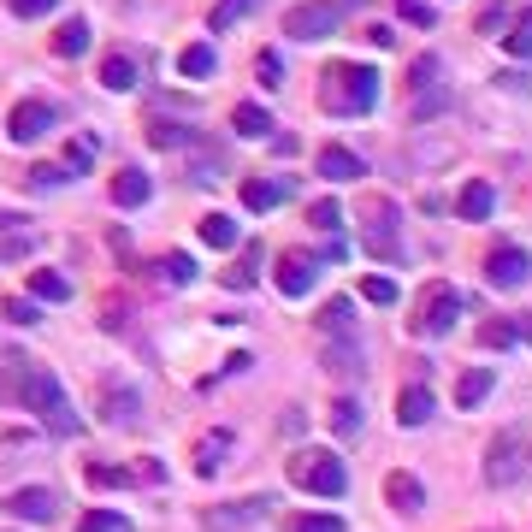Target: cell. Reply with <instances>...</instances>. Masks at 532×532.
<instances>
[{"label":"cell","mask_w":532,"mask_h":532,"mask_svg":"<svg viewBox=\"0 0 532 532\" xmlns=\"http://www.w3.org/2000/svg\"><path fill=\"white\" fill-rule=\"evenodd\" d=\"M60 178H66V166H36V172H30V190H36V196H48Z\"/></svg>","instance_id":"43"},{"label":"cell","mask_w":532,"mask_h":532,"mask_svg":"<svg viewBox=\"0 0 532 532\" xmlns=\"http://www.w3.org/2000/svg\"><path fill=\"white\" fill-rule=\"evenodd\" d=\"M30 302H71V278H60V272H30Z\"/></svg>","instance_id":"23"},{"label":"cell","mask_w":532,"mask_h":532,"mask_svg":"<svg viewBox=\"0 0 532 532\" xmlns=\"http://www.w3.org/2000/svg\"><path fill=\"white\" fill-rule=\"evenodd\" d=\"M290 479H296L302 491H314V497H343V491H349V467L337 462L332 450H302V456L290 462Z\"/></svg>","instance_id":"4"},{"label":"cell","mask_w":532,"mask_h":532,"mask_svg":"<svg viewBox=\"0 0 532 532\" xmlns=\"http://www.w3.org/2000/svg\"><path fill=\"white\" fill-rule=\"evenodd\" d=\"M231 131L249 136V142H255V136H272V113H266V107H249V101H243V107L231 113Z\"/></svg>","instance_id":"24"},{"label":"cell","mask_w":532,"mask_h":532,"mask_svg":"<svg viewBox=\"0 0 532 532\" xmlns=\"http://www.w3.org/2000/svg\"><path fill=\"white\" fill-rule=\"evenodd\" d=\"M77 532H131V521H125V515H113V509H89Z\"/></svg>","instance_id":"35"},{"label":"cell","mask_w":532,"mask_h":532,"mask_svg":"<svg viewBox=\"0 0 532 532\" xmlns=\"http://www.w3.org/2000/svg\"><path fill=\"white\" fill-rule=\"evenodd\" d=\"M527 272H532V255H527V249H515V243H503V249H491V255H485V278H491L497 290H521V284H527Z\"/></svg>","instance_id":"7"},{"label":"cell","mask_w":532,"mask_h":532,"mask_svg":"<svg viewBox=\"0 0 532 532\" xmlns=\"http://www.w3.org/2000/svg\"><path fill=\"white\" fill-rule=\"evenodd\" d=\"M54 6H60V0H12V12H18V18H48Z\"/></svg>","instance_id":"47"},{"label":"cell","mask_w":532,"mask_h":532,"mask_svg":"<svg viewBox=\"0 0 532 532\" xmlns=\"http://www.w3.org/2000/svg\"><path fill=\"white\" fill-rule=\"evenodd\" d=\"M320 326H326V332H349V326H355V302H349V296H332L326 314H320Z\"/></svg>","instance_id":"32"},{"label":"cell","mask_w":532,"mask_h":532,"mask_svg":"<svg viewBox=\"0 0 532 532\" xmlns=\"http://www.w3.org/2000/svg\"><path fill=\"white\" fill-rule=\"evenodd\" d=\"M255 266H261V243H249V255H237V261L219 272L225 290H249V284H255Z\"/></svg>","instance_id":"25"},{"label":"cell","mask_w":532,"mask_h":532,"mask_svg":"<svg viewBox=\"0 0 532 532\" xmlns=\"http://www.w3.org/2000/svg\"><path fill=\"white\" fill-rule=\"evenodd\" d=\"M314 284H320V255H296V249H290V255L278 261V296L296 302V296H308Z\"/></svg>","instance_id":"8"},{"label":"cell","mask_w":532,"mask_h":532,"mask_svg":"<svg viewBox=\"0 0 532 532\" xmlns=\"http://www.w3.org/2000/svg\"><path fill=\"white\" fill-rule=\"evenodd\" d=\"M18 521H30V527H48L54 515H60V497L48 491V485H24V491H12V503H6Z\"/></svg>","instance_id":"9"},{"label":"cell","mask_w":532,"mask_h":532,"mask_svg":"<svg viewBox=\"0 0 532 532\" xmlns=\"http://www.w3.org/2000/svg\"><path fill=\"white\" fill-rule=\"evenodd\" d=\"M509 24V6H491V12H479V36H497Z\"/></svg>","instance_id":"46"},{"label":"cell","mask_w":532,"mask_h":532,"mask_svg":"<svg viewBox=\"0 0 532 532\" xmlns=\"http://www.w3.org/2000/svg\"><path fill=\"white\" fill-rule=\"evenodd\" d=\"M148 196H154V184H148L142 166H125V172L113 178V201H119V207H142Z\"/></svg>","instance_id":"14"},{"label":"cell","mask_w":532,"mask_h":532,"mask_svg":"<svg viewBox=\"0 0 532 532\" xmlns=\"http://www.w3.org/2000/svg\"><path fill=\"white\" fill-rule=\"evenodd\" d=\"M284 196H290V178H249L243 184V207L249 213H272Z\"/></svg>","instance_id":"11"},{"label":"cell","mask_w":532,"mask_h":532,"mask_svg":"<svg viewBox=\"0 0 532 532\" xmlns=\"http://www.w3.org/2000/svg\"><path fill=\"white\" fill-rule=\"evenodd\" d=\"M178 71H184V77H213V71H219V54H213L207 42H196V48L178 54Z\"/></svg>","instance_id":"26"},{"label":"cell","mask_w":532,"mask_h":532,"mask_svg":"<svg viewBox=\"0 0 532 532\" xmlns=\"http://www.w3.org/2000/svg\"><path fill=\"white\" fill-rule=\"evenodd\" d=\"M503 48H509V60H532V36L515 24V36H503Z\"/></svg>","instance_id":"45"},{"label":"cell","mask_w":532,"mask_h":532,"mask_svg":"<svg viewBox=\"0 0 532 532\" xmlns=\"http://www.w3.org/2000/svg\"><path fill=\"white\" fill-rule=\"evenodd\" d=\"M444 107H450V89L420 83V95H414V119H432V113H444Z\"/></svg>","instance_id":"33"},{"label":"cell","mask_w":532,"mask_h":532,"mask_svg":"<svg viewBox=\"0 0 532 532\" xmlns=\"http://www.w3.org/2000/svg\"><path fill=\"white\" fill-rule=\"evenodd\" d=\"M385 497L397 503L402 515H420V509H426V491H420V479H414V473H402V467L385 479Z\"/></svg>","instance_id":"13"},{"label":"cell","mask_w":532,"mask_h":532,"mask_svg":"<svg viewBox=\"0 0 532 532\" xmlns=\"http://www.w3.org/2000/svg\"><path fill=\"white\" fill-rule=\"evenodd\" d=\"M367 213H373V219H379V225H373V231H367V249H373V255H379V261H385V255H397V231H385V207H379V201H373V207H367Z\"/></svg>","instance_id":"29"},{"label":"cell","mask_w":532,"mask_h":532,"mask_svg":"<svg viewBox=\"0 0 532 532\" xmlns=\"http://www.w3.org/2000/svg\"><path fill=\"white\" fill-rule=\"evenodd\" d=\"M225 450H231V432H207L196 444V473L201 479H213L219 467H225Z\"/></svg>","instance_id":"17"},{"label":"cell","mask_w":532,"mask_h":532,"mask_svg":"<svg viewBox=\"0 0 532 532\" xmlns=\"http://www.w3.org/2000/svg\"><path fill=\"white\" fill-rule=\"evenodd\" d=\"M308 225H314V231H337V225H343V201H314V207H308Z\"/></svg>","instance_id":"34"},{"label":"cell","mask_w":532,"mask_h":532,"mask_svg":"<svg viewBox=\"0 0 532 532\" xmlns=\"http://www.w3.org/2000/svg\"><path fill=\"white\" fill-rule=\"evenodd\" d=\"M196 231H201L207 249H237V219H231V213H207Z\"/></svg>","instance_id":"20"},{"label":"cell","mask_w":532,"mask_h":532,"mask_svg":"<svg viewBox=\"0 0 532 532\" xmlns=\"http://www.w3.org/2000/svg\"><path fill=\"white\" fill-rule=\"evenodd\" d=\"M160 278H166V284H190V278H196V261H190V255H160Z\"/></svg>","instance_id":"38"},{"label":"cell","mask_w":532,"mask_h":532,"mask_svg":"<svg viewBox=\"0 0 532 532\" xmlns=\"http://www.w3.org/2000/svg\"><path fill=\"white\" fill-rule=\"evenodd\" d=\"M190 125H178V119H148V142H154V148H184V142H190Z\"/></svg>","instance_id":"28"},{"label":"cell","mask_w":532,"mask_h":532,"mask_svg":"<svg viewBox=\"0 0 532 532\" xmlns=\"http://www.w3.org/2000/svg\"><path fill=\"white\" fill-rule=\"evenodd\" d=\"M397 12L408 18V24H420V30H432V24H438V12H432L426 0H397Z\"/></svg>","instance_id":"41"},{"label":"cell","mask_w":532,"mask_h":532,"mask_svg":"<svg viewBox=\"0 0 532 532\" xmlns=\"http://www.w3.org/2000/svg\"><path fill=\"white\" fill-rule=\"evenodd\" d=\"M432 408H438V402H432L426 385H408L402 402H397V420H402V426H426V420H432Z\"/></svg>","instance_id":"16"},{"label":"cell","mask_w":532,"mask_h":532,"mask_svg":"<svg viewBox=\"0 0 532 532\" xmlns=\"http://www.w3.org/2000/svg\"><path fill=\"white\" fill-rule=\"evenodd\" d=\"M95 160V136H71V148H66V178L71 172H83Z\"/></svg>","instance_id":"40"},{"label":"cell","mask_w":532,"mask_h":532,"mask_svg":"<svg viewBox=\"0 0 532 532\" xmlns=\"http://www.w3.org/2000/svg\"><path fill=\"white\" fill-rule=\"evenodd\" d=\"M332 432L337 438H355V432H361V402H337L332 408Z\"/></svg>","instance_id":"36"},{"label":"cell","mask_w":532,"mask_h":532,"mask_svg":"<svg viewBox=\"0 0 532 532\" xmlns=\"http://www.w3.org/2000/svg\"><path fill=\"white\" fill-rule=\"evenodd\" d=\"M320 178H332V184H349V178H367V166H361V154H349V148H320Z\"/></svg>","instance_id":"12"},{"label":"cell","mask_w":532,"mask_h":532,"mask_svg":"<svg viewBox=\"0 0 532 532\" xmlns=\"http://www.w3.org/2000/svg\"><path fill=\"white\" fill-rule=\"evenodd\" d=\"M343 12H349V0H302V6L284 12V36H296V42H326V36L343 30Z\"/></svg>","instance_id":"3"},{"label":"cell","mask_w":532,"mask_h":532,"mask_svg":"<svg viewBox=\"0 0 532 532\" xmlns=\"http://www.w3.org/2000/svg\"><path fill=\"white\" fill-rule=\"evenodd\" d=\"M515 326H521V337H532V314H521V320H515Z\"/></svg>","instance_id":"50"},{"label":"cell","mask_w":532,"mask_h":532,"mask_svg":"<svg viewBox=\"0 0 532 532\" xmlns=\"http://www.w3.org/2000/svg\"><path fill=\"white\" fill-rule=\"evenodd\" d=\"M48 131H54V107L48 101H18L6 113V142H42Z\"/></svg>","instance_id":"6"},{"label":"cell","mask_w":532,"mask_h":532,"mask_svg":"<svg viewBox=\"0 0 532 532\" xmlns=\"http://www.w3.org/2000/svg\"><path fill=\"white\" fill-rule=\"evenodd\" d=\"M361 296H367V302H373V308H397V278H385V272H367V278H361Z\"/></svg>","instance_id":"27"},{"label":"cell","mask_w":532,"mask_h":532,"mask_svg":"<svg viewBox=\"0 0 532 532\" xmlns=\"http://www.w3.org/2000/svg\"><path fill=\"white\" fill-rule=\"evenodd\" d=\"M491 385H497V379H491L485 367H467L462 379H456V402H462V408H479V402L491 397Z\"/></svg>","instance_id":"22"},{"label":"cell","mask_w":532,"mask_h":532,"mask_svg":"<svg viewBox=\"0 0 532 532\" xmlns=\"http://www.w3.org/2000/svg\"><path fill=\"white\" fill-rule=\"evenodd\" d=\"M89 36H95L89 18H66L60 36H54V54H60V60H83V54H89Z\"/></svg>","instance_id":"15"},{"label":"cell","mask_w":532,"mask_h":532,"mask_svg":"<svg viewBox=\"0 0 532 532\" xmlns=\"http://www.w3.org/2000/svg\"><path fill=\"white\" fill-rule=\"evenodd\" d=\"M296 532H343V515H302Z\"/></svg>","instance_id":"44"},{"label":"cell","mask_w":532,"mask_h":532,"mask_svg":"<svg viewBox=\"0 0 532 532\" xmlns=\"http://www.w3.org/2000/svg\"><path fill=\"white\" fill-rule=\"evenodd\" d=\"M136 408H142V402H136V391H125V385H113V391H107V385H101V414H107L113 426H131Z\"/></svg>","instance_id":"19"},{"label":"cell","mask_w":532,"mask_h":532,"mask_svg":"<svg viewBox=\"0 0 532 532\" xmlns=\"http://www.w3.org/2000/svg\"><path fill=\"white\" fill-rule=\"evenodd\" d=\"M479 343L485 349H515L521 343V326L515 320H491V326H479Z\"/></svg>","instance_id":"31"},{"label":"cell","mask_w":532,"mask_h":532,"mask_svg":"<svg viewBox=\"0 0 532 532\" xmlns=\"http://www.w3.org/2000/svg\"><path fill=\"white\" fill-rule=\"evenodd\" d=\"M24 255H30V237H6V243H0V266H6V261H24Z\"/></svg>","instance_id":"48"},{"label":"cell","mask_w":532,"mask_h":532,"mask_svg":"<svg viewBox=\"0 0 532 532\" xmlns=\"http://www.w3.org/2000/svg\"><path fill=\"white\" fill-rule=\"evenodd\" d=\"M12 225H24V219L18 213H0V231H12Z\"/></svg>","instance_id":"49"},{"label":"cell","mask_w":532,"mask_h":532,"mask_svg":"<svg viewBox=\"0 0 532 532\" xmlns=\"http://www.w3.org/2000/svg\"><path fill=\"white\" fill-rule=\"evenodd\" d=\"M456 314H462V296H456L450 284H432V290H426V302H420L414 332H420V337H444L450 326H456Z\"/></svg>","instance_id":"5"},{"label":"cell","mask_w":532,"mask_h":532,"mask_svg":"<svg viewBox=\"0 0 532 532\" xmlns=\"http://www.w3.org/2000/svg\"><path fill=\"white\" fill-rule=\"evenodd\" d=\"M83 479H89V485H95V491H119V485H131V473H125V467H89V473H83Z\"/></svg>","instance_id":"39"},{"label":"cell","mask_w":532,"mask_h":532,"mask_svg":"<svg viewBox=\"0 0 532 532\" xmlns=\"http://www.w3.org/2000/svg\"><path fill=\"white\" fill-rule=\"evenodd\" d=\"M515 473H521V432H503L491 444V456H485V479L491 485H515Z\"/></svg>","instance_id":"10"},{"label":"cell","mask_w":532,"mask_h":532,"mask_svg":"<svg viewBox=\"0 0 532 532\" xmlns=\"http://www.w3.org/2000/svg\"><path fill=\"white\" fill-rule=\"evenodd\" d=\"M456 207H462V219L479 225V219H491V213H497V190H491V184H467Z\"/></svg>","instance_id":"21"},{"label":"cell","mask_w":532,"mask_h":532,"mask_svg":"<svg viewBox=\"0 0 532 532\" xmlns=\"http://www.w3.org/2000/svg\"><path fill=\"white\" fill-rule=\"evenodd\" d=\"M101 83H107L113 95H131L136 89V60L131 54H107V60H101Z\"/></svg>","instance_id":"18"},{"label":"cell","mask_w":532,"mask_h":532,"mask_svg":"<svg viewBox=\"0 0 532 532\" xmlns=\"http://www.w3.org/2000/svg\"><path fill=\"white\" fill-rule=\"evenodd\" d=\"M320 107L326 113H373L379 107V71L373 66H326L320 77Z\"/></svg>","instance_id":"2"},{"label":"cell","mask_w":532,"mask_h":532,"mask_svg":"<svg viewBox=\"0 0 532 532\" xmlns=\"http://www.w3.org/2000/svg\"><path fill=\"white\" fill-rule=\"evenodd\" d=\"M255 71H261L266 89H284V66H278V54H272V48H266L261 60H255Z\"/></svg>","instance_id":"42"},{"label":"cell","mask_w":532,"mask_h":532,"mask_svg":"<svg viewBox=\"0 0 532 532\" xmlns=\"http://www.w3.org/2000/svg\"><path fill=\"white\" fill-rule=\"evenodd\" d=\"M12 397L24 402L48 432H60V438H77V432H83V420L71 414L66 385H60L48 367H36V361H12Z\"/></svg>","instance_id":"1"},{"label":"cell","mask_w":532,"mask_h":532,"mask_svg":"<svg viewBox=\"0 0 532 532\" xmlns=\"http://www.w3.org/2000/svg\"><path fill=\"white\" fill-rule=\"evenodd\" d=\"M6 320H12V326H42V308H36L30 296H6Z\"/></svg>","instance_id":"37"},{"label":"cell","mask_w":532,"mask_h":532,"mask_svg":"<svg viewBox=\"0 0 532 532\" xmlns=\"http://www.w3.org/2000/svg\"><path fill=\"white\" fill-rule=\"evenodd\" d=\"M255 6H261V0H219V6H213V18H207V30H231V24H237V18H249Z\"/></svg>","instance_id":"30"}]
</instances>
